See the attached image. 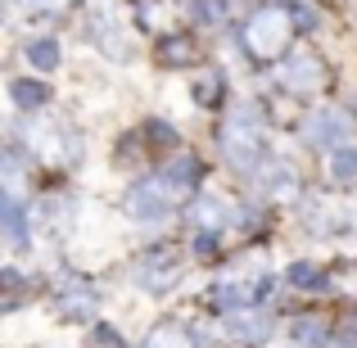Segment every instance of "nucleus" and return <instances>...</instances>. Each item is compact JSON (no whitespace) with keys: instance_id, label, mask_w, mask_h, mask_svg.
I'll return each mask as SVG.
<instances>
[{"instance_id":"f257e3e1","label":"nucleus","mask_w":357,"mask_h":348,"mask_svg":"<svg viewBox=\"0 0 357 348\" xmlns=\"http://www.w3.org/2000/svg\"><path fill=\"white\" fill-rule=\"evenodd\" d=\"M222 154L240 172H253L262 163V114H258V105H240L227 118V127H222Z\"/></svg>"},{"instance_id":"f03ea898","label":"nucleus","mask_w":357,"mask_h":348,"mask_svg":"<svg viewBox=\"0 0 357 348\" xmlns=\"http://www.w3.org/2000/svg\"><path fill=\"white\" fill-rule=\"evenodd\" d=\"M285 36H289V14L285 9H258V14L244 23V50L253 59H276L285 50Z\"/></svg>"},{"instance_id":"7ed1b4c3","label":"nucleus","mask_w":357,"mask_h":348,"mask_svg":"<svg viewBox=\"0 0 357 348\" xmlns=\"http://www.w3.org/2000/svg\"><path fill=\"white\" fill-rule=\"evenodd\" d=\"M176 204V186L167 181V176H145V181L131 186L127 195V213L136 222H163L167 213H172Z\"/></svg>"},{"instance_id":"20e7f679","label":"nucleus","mask_w":357,"mask_h":348,"mask_svg":"<svg viewBox=\"0 0 357 348\" xmlns=\"http://www.w3.org/2000/svg\"><path fill=\"white\" fill-rule=\"evenodd\" d=\"M131 280H136L145 294H167V289H176V280H181V262H176L172 249H149V253L136 258Z\"/></svg>"},{"instance_id":"39448f33","label":"nucleus","mask_w":357,"mask_h":348,"mask_svg":"<svg viewBox=\"0 0 357 348\" xmlns=\"http://www.w3.org/2000/svg\"><path fill=\"white\" fill-rule=\"evenodd\" d=\"M321 82H326V68H321V59L307 54V50L289 54V59L280 63V86H285L289 96H312V91H321Z\"/></svg>"},{"instance_id":"423d86ee","label":"nucleus","mask_w":357,"mask_h":348,"mask_svg":"<svg viewBox=\"0 0 357 348\" xmlns=\"http://www.w3.org/2000/svg\"><path fill=\"white\" fill-rule=\"evenodd\" d=\"M32 149L41 158H50V163H73V158H82V140L73 136V131H63L59 122L32 127Z\"/></svg>"},{"instance_id":"0eeeda50","label":"nucleus","mask_w":357,"mask_h":348,"mask_svg":"<svg viewBox=\"0 0 357 348\" xmlns=\"http://www.w3.org/2000/svg\"><path fill=\"white\" fill-rule=\"evenodd\" d=\"M349 131H353V122H349V114H344V109H321V114L307 118L303 136H307V145L335 149V145H349Z\"/></svg>"},{"instance_id":"6e6552de","label":"nucleus","mask_w":357,"mask_h":348,"mask_svg":"<svg viewBox=\"0 0 357 348\" xmlns=\"http://www.w3.org/2000/svg\"><path fill=\"white\" fill-rule=\"evenodd\" d=\"M253 181H258V190L267 195V199H294L298 195V176L289 172L285 163H276V158H262V163L253 167Z\"/></svg>"},{"instance_id":"1a4fd4ad","label":"nucleus","mask_w":357,"mask_h":348,"mask_svg":"<svg viewBox=\"0 0 357 348\" xmlns=\"http://www.w3.org/2000/svg\"><path fill=\"white\" fill-rule=\"evenodd\" d=\"M91 36H96L100 54H109V59H131V41H127V27L118 23L114 14H96L91 18Z\"/></svg>"},{"instance_id":"9d476101","label":"nucleus","mask_w":357,"mask_h":348,"mask_svg":"<svg viewBox=\"0 0 357 348\" xmlns=\"http://www.w3.org/2000/svg\"><path fill=\"white\" fill-rule=\"evenodd\" d=\"M267 331H271V321L258 308H236V312H227V321H222V335H231V340H240V344L267 340Z\"/></svg>"},{"instance_id":"9b49d317","label":"nucleus","mask_w":357,"mask_h":348,"mask_svg":"<svg viewBox=\"0 0 357 348\" xmlns=\"http://www.w3.org/2000/svg\"><path fill=\"white\" fill-rule=\"evenodd\" d=\"M96 308H100V298L91 294L86 285H68L59 294V312L68 317V321H86V317H96Z\"/></svg>"},{"instance_id":"f8f14e48","label":"nucleus","mask_w":357,"mask_h":348,"mask_svg":"<svg viewBox=\"0 0 357 348\" xmlns=\"http://www.w3.org/2000/svg\"><path fill=\"white\" fill-rule=\"evenodd\" d=\"M195 222H199L208 235H218L222 222H227V204H222L218 195H199V199H195Z\"/></svg>"},{"instance_id":"ddd939ff","label":"nucleus","mask_w":357,"mask_h":348,"mask_svg":"<svg viewBox=\"0 0 357 348\" xmlns=\"http://www.w3.org/2000/svg\"><path fill=\"white\" fill-rule=\"evenodd\" d=\"M331 176L340 186L357 181V145H335L331 149Z\"/></svg>"},{"instance_id":"4468645a","label":"nucleus","mask_w":357,"mask_h":348,"mask_svg":"<svg viewBox=\"0 0 357 348\" xmlns=\"http://www.w3.org/2000/svg\"><path fill=\"white\" fill-rule=\"evenodd\" d=\"M23 54H27V63H32V68H41V73H54V68H59V41H50V36L32 41Z\"/></svg>"},{"instance_id":"2eb2a0df","label":"nucleus","mask_w":357,"mask_h":348,"mask_svg":"<svg viewBox=\"0 0 357 348\" xmlns=\"http://www.w3.org/2000/svg\"><path fill=\"white\" fill-rule=\"evenodd\" d=\"M27 181V163L18 154H9V149H0V190H18V186Z\"/></svg>"},{"instance_id":"dca6fc26","label":"nucleus","mask_w":357,"mask_h":348,"mask_svg":"<svg viewBox=\"0 0 357 348\" xmlns=\"http://www.w3.org/2000/svg\"><path fill=\"white\" fill-rule=\"evenodd\" d=\"M9 96H14V105H23V109H41L45 100H50V91H45L41 82H27V77H18L14 86H9Z\"/></svg>"},{"instance_id":"f3484780","label":"nucleus","mask_w":357,"mask_h":348,"mask_svg":"<svg viewBox=\"0 0 357 348\" xmlns=\"http://www.w3.org/2000/svg\"><path fill=\"white\" fill-rule=\"evenodd\" d=\"M145 348H190V335H185L181 326L163 321V326H154V331H149V340H145Z\"/></svg>"},{"instance_id":"a211bd4d","label":"nucleus","mask_w":357,"mask_h":348,"mask_svg":"<svg viewBox=\"0 0 357 348\" xmlns=\"http://www.w3.org/2000/svg\"><path fill=\"white\" fill-rule=\"evenodd\" d=\"M289 340H294V348H321L326 326H321V321H312V317H303V321L289 326Z\"/></svg>"},{"instance_id":"6ab92c4d","label":"nucleus","mask_w":357,"mask_h":348,"mask_svg":"<svg viewBox=\"0 0 357 348\" xmlns=\"http://www.w3.org/2000/svg\"><path fill=\"white\" fill-rule=\"evenodd\" d=\"M190 18L199 27H218L227 18V0H190Z\"/></svg>"},{"instance_id":"aec40b11","label":"nucleus","mask_w":357,"mask_h":348,"mask_svg":"<svg viewBox=\"0 0 357 348\" xmlns=\"http://www.w3.org/2000/svg\"><path fill=\"white\" fill-rule=\"evenodd\" d=\"M23 14H32V18H50V14H63L68 9V0H14Z\"/></svg>"},{"instance_id":"412c9836","label":"nucleus","mask_w":357,"mask_h":348,"mask_svg":"<svg viewBox=\"0 0 357 348\" xmlns=\"http://www.w3.org/2000/svg\"><path fill=\"white\" fill-rule=\"evenodd\" d=\"M289 285H298V289H321L326 276L317 267H307V262H298V267H289Z\"/></svg>"},{"instance_id":"4be33fe9","label":"nucleus","mask_w":357,"mask_h":348,"mask_svg":"<svg viewBox=\"0 0 357 348\" xmlns=\"http://www.w3.org/2000/svg\"><path fill=\"white\" fill-rule=\"evenodd\" d=\"M0 227H9V231H23V213H18V204L9 199L5 190H0Z\"/></svg>"},{"instance_id":"5701e85b","label":"nucleus","mask_w":357,"mask_h":348,"mask_svg":"<svg viewBox=\"0 0 357 348\" xmlns=\"http://www.w3.org/2000/svg\"><path fill=\"white\" fill-rule=\"evenodd\" d=\"M163 59L167 63H185L190 59V41H181V36H176V41H163Z\"/></svg>"},{"instance_id":"b1692460","label":"nucleus","mask_w":357,"mask_h":348,"mask_svg":"<svg viewBox=\"0 0 357 348\" xmlns=\"http://www.w3.org/2000/svg\"><path fill=\"white\" fill-rule=\"evenodd\" d=\"M149 140H158V145H167V140H176V131L167 127V122H149Z\"/></svg>"},{"instance_id":"393cba45","label":"nucleus","mask_w":357,"mask_h":348,"mask_svg":"<svg viewBox=\"0 0 357 348\" xmlns=\"http://www.w3.org/2000/svg\"><path fill=\"white\" fill-rule=\"evenodd\" d=\"M213 96H218V77H204L199 82V100H213Z\"/></svg>"}]
</instances>
